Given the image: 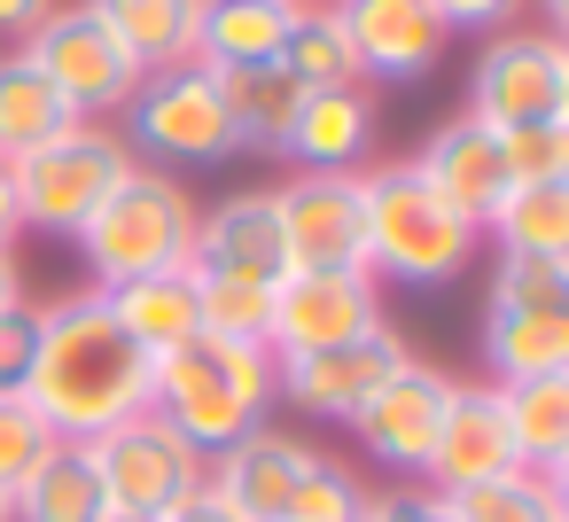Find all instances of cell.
Returning a JSON list of instances; mask_svg holds the SVG:
<instances>
[{
  "instance_id": "obj_1",
  "label": "cell",
  "mask_w": 569,
  "mask_h": 522,
  "mask_svg": "<svg viewBox=\"0 0 569 522\" xmlns=\"http://www.w3.org/2000/svg\"><path fill=\"white\" fill-rule=\"evenodd\" d=\"M40 320V343H32V374H24V398L40 405V421L63 436V444H87L102 429H118L126 413L149 405V374L157 359L110 320L102 289H63L48 304H32Z\"/></svg>"
},
{
  "instance_id": "obj_2",
  "label": "cell",
  "mask_w": 569,
  "mask_h": 522,
  "mask_svg": "<svg viewBox=\"0 0 569 522\" xmlns=\"http://www.w3.org/2000/svg\"><path fill=\"white\" fill-rule=\"evenodd\" d=\"M273 351L266 343H219V335H188L180 351L157 359L149 374V413H164L203 460L227 452L234 436L273 421Z\"/></svg>"
},
{
  "instance_id": "obj_3",
  "label": "cell",
  "mask_w": 569,
  "mask_h": 522,
  "mask_svg": "<svg viewBox=\"0 0 569 522\" xmlns=\"http://www.w3.org/2000/svg\"><path fill=\"white\" fill-rule=\"evenodd\" d=\"M196 188L180 172H157V164H133L102 203L94 219L71 234L79 265H87V289H126L141 273H172L196 258Z\"/></svg>"
},
{
  "instance_id": "obj_4",
  "label": "cell",
  "mask_w": 569,
  "mask_h": 522,
  "mask_svg": "<svg viewBox=\"0 0 569 522\" xmlns=\"http://www.w3.org/2000/svg\"><path fill=\"white\" fill-rule=\"evenodd\" d=\"M367 188V273L398 289H445L476 265L483 227H468L413 164H359Z\"/></svg>"
},
{
  "instance_id": "obj_5",
  "label": "cell",
  "mask_w": 569,
  "mask_h": 522,
  "mask_svg": "<svg viewBox=\"0 0 569 522\" xmlns=\"http://www.w3.org/2000/svg\"><path fill=\"white\" fill-rule=\"evenodd\" d=\"M126 149L157 172H211V164H234L242 157V133L227 118V94L203 63H172V71H149L118 118Z\"/></svg>"
},
{
  "instance_id": "obj_6",
  "label": "cell",
  "mask_w": 569,
  "mask_h": 522,
  "mask_svg": "<svg viewBox=\"0 0 569 522\" xmlns=\"http://www.w3.org/2000/svg\"><path fill=\"white\" fill-rule=\"evenodd\" d=\"M133 164H141V157L126 149V133H118V126H94V118H79V126L56 133L48 149L17 157V219H24V234L71 242V234L94 219V203H102Z\"/></svg>"
},
{
  "instance_id": "obj_7",
  "label": "cell",
  "mask_w": 569,
  "mask_h": 522,
  "mask_svg": "<svg viewBox=\"0 0 569 522\" xmlns=\"http://www.w3.org/2000/svg\"><path fill=\"white\" fill-rule=\"evenodd\" d=\"M24 48V63L79 110V118H94V126H118L126 118V102H133V87H141V63L118 48V32L94 17V0H56V9L17 40Z\"/></svg>"
},
{
  "instance_id": "obj_8",
  "label": "cell",
  "mask_w": 569,
  "mask_h": 522,
  "mask_svg": "<svg viewBox=\"0 0 569 522\" xmlns=\"http://www.w3.org/2000/svg\"><path fill=\"white\" fill-rule=\"evenodd\" d=\"M476 126L507 133V126H553L569 118V40L546 24H507L476 48L468 63V110Z\"/></svg>"
},
{
  "instance_id": "obj_9",
  "label": "cell",
  "mask_w": 569,
  "mask_h": 522,
  "mask_svg": "<svg viewBox=\"0 0 569 522\" xmlns=\"http://www.w3.org/2000/svg\"><path fill=\"white\" fill-rule=\"evenodd\" d=\"M87 460H94V483L110 499V514H133V522H164L196 483H203V452L164 421V413H126L118 429L87 436Z\"/></svg>"
},
{
  "instance_id": "obj_10",
  "label": "cell",
  "mask_w": 569,
  "mask_h": 522,
  "mask_svg": "<svg viewBox=\"0 0 569 522\" xmlns=\"http://www.w3.org/2000/svg\"><path fill=\"white\" fill-rule=\"evenodd\" d=\"M406 359H413V343H406L390 320H375V328L351 335V343H328V351H305V359H273V398L297 405L305 421H336V429H351L359 405H367Z\"/></svg>"
},
{
  "instance_id": "obj_11",
  "label": "cell",
  "mask_w": 569,
  "mask_h": 522,
  "mask_svg": "<svg viewBox=\"0 0 569 522\" xmlns=\"http://www.w3.org/2000/svg\"><path fill=\"white\" fill-rule=\"evenodd\" d=\"M289 273H367V188L359 172H289L273 188Z\"/></svg>"
},
{
  "instance_id": "obj_12",
  "label": "cell",
  "mask_w": 569,
  "mask_h": 522,
  "mask_svg": "<svg viewBox=\"0 0 569 522\" xmlns=\"http://www.w3.org/2000/svg\"><path fill=\"white\" fill-rule=\"evenodd\" d=\"M452 390H460V374H445V367H429V359H406V367L359 405V421H351L359 452H367L375 468H390V483H398V475H421L429 452H437V429H445Z\"/></svg>"
},
{
  "instance_id": "obj_13",
  "label": "cell",
  "mask_w": 569,
  "mask_h": 522,
  "mask_svg": "<svg viewBox=\"0 0 569 522\" xmlns=\"http://www.w3.org/2000/svg\"><path fill=\"white\" fill-rule=\"evenodd\" d=\"M382 320V281L375 273H281L273 281V320H266V351L273 359H305L328 343H351Z\"/></svg>"
},
{
  "instance_id": "obj_14",
  "label": "cell",
  "mask_w": 569,
  "mask_h": 522,
  "mask_svg": "<svg viewBox=\"0 0 569 522\" xmlns=\"http://www.w3.org/2000/svg\"><path fill=\"white\" fill-rule=\"evenodd\" d=\"M343 40H351V63H359V87H421L452 32L437 24L429 0H328Z\"/></svg>"
},
{
  "instance_id": "obj_15",
  "label": "cell",
  "mask_w": 569,
  "mask_h": 522,
  "mask_svg": "<svg viewBox=\"0 0 569 522\" xmlns=\"http://www.w3.org/2000/svg\"><path fill=\"white\" fill-rule=\"evenodd\" d=\"M312 444L297 436V429H250V436H234L227 452H211L203 460V483L242 514V522H281L289 514V499L305 491V475H312Z\"/></svg>"
},
{
  "instance_id": "obj_16",
  "label": "cell",
  "mask_w": 569,
  "mask_h": 522,
  "mask_svg": "<svg viewBox=\"0 0 569 522\" xmlns=\"http://www.w3.org/2000/svg\"><path fill=\"white\" fill-rule=\"evenodd\" d=\"M196 273L219 281H281L289 273V242H281V203L273 188H234L219 203L196 211Z\"/></svg>"
},
{
  "instance_id": "obj_17",
  "label": "cell",
  "mask_w": 569,
  "mask_h": 522,
  "mask_svg": "<svg viewBox=\"0 0 569 522\" xmlns=\"http://www.w3.org/2000/svg\"><path fill=\"white\" fill-rule=\"evenodd\" d=\"M515 468V436H507V405H499V382H460L452 405H445V429H437V452L421 468L429 491H468V483H491Z\"/></svg>"
},
{
  "instance_id": "obj_18",
  "label": "cell",
  "mask_w": 569,
  "mask_h": 522,
  "mask_svg": "<svg viewBox=\"0 0 569 522\" xmlns=\"http://www.w3.org/2000/svg\"><path fill=\"white\" fill-rule=\"evenodd\" d=\"M468 227H483L491 211H499V195L515 188L507 180V157H499V133L491 126H476V118H445L429 141H421V157H406Z\"/></svg>"
},
{
  "instance_id": "obj_19",
  "label": "cell",
  "mask_w": 569,
  "mask_h": 522,
  "mask_svg": "<svg viewBox=\"0 0 569 522\" xmlns=\"http://www.w3.org/2000/svg\"><path fill=\"white\" fill-rule=\"evenodd\" d=\"M375 94L367 87H320L297 102L289 133H281V157L297 172H359L375 157Z\"/></svg>"
},
{
  "instance_id": "obj_20",
  "label": "cell",
  "mask_w": 569,
  "mask_h": 522,
  "mask_svg": "<svg viewBox=\"0 0 569 522\" xmlns=\"http://www.w3.org/2000/svg\"><path fill=\"white\" fill-rule=\"evenodd\" d=\"M102 304H110V320H118L149 359H164V351H180L188 335H203L196 265H172V273H141V281H126V289H102Z\"/></svg>"
},
{
  "instance_id": "obj_21",
  "label": "cell",
  "mask_w": 569,
  "mask_h": 522,
  "mask_svg": "<svg viewBox=\"0 0 569 522\" xmlns=\"http://www.w3.org/2000/svg\"><path fill=\"white\" fill-rule=\"evenodd\" d=\"M297 0H203L196 17V63L203 71H258L281 56Z\"/></svg>"
},
{
  "instance_id": "obj_22",
  "label": "cell",
  "mask_w": 569,
  "mask_h": 522,
  "mask_svg": "<svg viewBox=\"0 0 569 522\" xmlns=\"http://www.w3.org/2000/svg\"><path fill=\"white\" fill-rule=\"evenodd\" d=\"M483 382H530L569 374V312H507L483 304Z\"/></svg>"
},
{
  "instance_id": "obj_23",
  "label": "cell",
  "mask_w": 569,
  "mask_h": 522,
  "mask_svg": "<svg viewBox=\"0 0 569 522\" xmlns=\"http://www.w3.org/2000/svg\"><path fill=\"white\" fill-rule=\"evenodd\" d=\"M499 405H507L515 468H538V475H569V374L499 382Z\"/></svg>"
},
{
  "instance_id": "obj_24",
  "label": "cell",
  "mask_w": 569,
  "mask_h": 522,
  "mask_svg": "<svg viewBox=\"0 0 569 522\" xmlns=\"http://www.w3.org/2000/svg\"><path fill=\"white\" fill-rule=\"evenodd\" d=\"M94 17L118 32V48L149 71H172V63H196V17L203 0H94Z\"/></svg>"
},
{
  "instance_id": "obj_25",
  "label": "cell",
  "mask_w": 569,
  "mask_h": 522,
  "mask_svg": "<svg viewBox=\"0 0 569 522\" xmlns=\"http://www.w3.org/2000/svg\"><path fill=\"white\" fill-rule=\"evenodd\" d=\"M9 522H110V499L94 483L87 444H56L17 491H9Z\"/></svg>"
},
{
  "instance_id": "obj_26",
  "label": "cell",
  "mask_w": 569,
  "mask_h": 522,
  "mask_svg": "<svg viewBox=\"0 0 569 522\" xmlns=\"http://www.w3.org/2000/svg\"><path fill=\"white\" fill-rule=\"evenodd\" d=\"M483 242H499V258H569V180H515Z\"/></svg>"
},
{
  "instance_id": "obj_27",
  "label": "cell",
  "mask_w": 569,
  "mask_h": 522,
  "mask_svg": "<svg viewBox=\"0 0 569 522\" xmlns=\"http://www.w3.org/2000/svg\"><path fill=\"white\" fill-rule=\"evenodd\" d=\"M79 126V110L24 63V48H0V157H32V149H48L56 133H71Z\"/></svg>"
},
{
  "instance_id": "obj_28",
  "label": "cell",
  "mask_w": 569,
  "mask_h": 522,
  "mask_svg": "<svg viewBox=\"0 0 569 522\" xmlns=\"http://www.w3.org/2000/svg\"><path fill=\"white\" fill-rule=\"evenodd\" d=\"M219 79V94H227V118H234V133H242V157H281V133H289V118H297V87H289V71L281 63H258V71H211Z\"/></svg>"
},
{
  "instance_id": "obj_29",
  "label": "cell",
  "mask_w": 569,
  "mask_h": 522,
  "mask_svg": "<svg viewBox=\"0 0 569 522\" xmlns=\"http://www.w3.org/2000/svg\"><path fill=\"white\" fill-rule=\"evenodd\" d=\"M289 71L297 94H320V87H359V63H351V40L336 24L328 0H297V17H289V40L273 56Z\"/></svg>"
},
{
  "instance_id": "obj_30",
  "label": "cell",
  "mask_w": 569,
  "mask_h": 522,
  "mask_svg": "<svg viewBox=\"0 0 569 522\" xmlns=\"http://www.w3.org/2000/svg\"><path fill=\"white\" fill-rule=\"evenodd\" d=\"M460 522H569V475H538V468H507L491 483L452 491Z\"/></svg>"
},
{
  "instance_id": "obj_31",
  "label": "cell",
  "mask_w": 569,
  "mask_h": 522,
  "mask_svg": "<svg viewBox=\"0 0 569 522\" xmlns=\"http://www.w3.org/2000/svg\"><path fill=\"white\" fill-rule=\"evenodd\" d=\"M196 304H203V335H219V343H266L273 281H219V273H196Z\"/></svg>"
},
{
  "instance_id": "obj_32",
  "label": "cell",
  "mask_w": 569,
  "mask_h": 522,
  "mask_svg": "<svg viewBox=\"0 0 569 522\" xmlns=\"http://www.w3.org/2000/svg\"><path fill=\"white\" fill-rule=\"evenodd\" d=\"M483 304H507V312H569V258H499Z\"/></svg>"
},
{
  "instance_id": "obj_33",
  "label": "cell",
  "mask_w": 569,
  "mask_h": 522,
  "mask_svg": "<svg viewBox=\"0 0 569 522\" xmlns=\"http://www.w3.org/2000/svg\"><path fill=\"white\" fill-rule=\"evenodd\" d=\"M56 444H63V436L40 421V405H32L24 390H0V491H17Z\"/></svg>"
},
{
  "instance_id": "obj_34",
  "label": "cell",
  "mask_w": 569,
  "mask_h": 522,
  "mask_svg": "<svg viewBox=\"0 0 569 522\" xmlns=\"http://www.w3.org/2000/svg\"><path fill=\"white\" fill-rule=\"evenodd\" d=\"M359 506H367V483L343 468V460H312V475H305V491L289 499V514L281 522H359Z\"/></svg>"
},
{
  "instance_id": "obj_35",
  "label": "cell",
  "mask_w": 569,
  "mask_h": 522,
  "mask_svg": "<svg viewBox=\"0 0 569 522\" xmlns=\"http://www.w3.org/2000/svg\"><path fill=\"white\" fill-rule=\"evenodd\" d=\"M499 157H507V180H569V118H553V126H507Z\"/></svg>"
},
{
  "instance_id": "obj_36",
  "label": "cell",
  "mask_w": 569,
  "mask_h": 522,
  "mask_svg": "<svg viewBox=\"0 0 569 522\" xmlns=\"http://www.w3.org/2000/svg\"><path fill=\"white\" fill-rule=\"evenodd\" d=\"M359 522H460V514H452V499H445V491H429L421 475H398V483L367 491Z\"/></svg>"
},
{
  "instance_id": "obj_37",
  "label": "cell",
  "mask_w": 569,
  "mask_h": 522,
  "mask_svg": "<svg viewBox=\"0 0 569 522\" xmlns=\"http://www.w3.org/2000/svg\"><path fill=\"white\" fill-rule=\"evenodd\" d=\"M429 9H437L445 32H476V40H491V32H507V24L530 17V0H429Z\"/></svg>"
},
{
  "instance_id": "obj_38",
  "label": "cell",
  "mask_w": 569,
  "mask_h": 522,
  "mask_svg": "<svg viewBox=\"0 0 569 522\" xmlns=\"http://www.w3.org/2000/svg\"><path fill=\"white\" fill-rule=\"evenodd\" d=\"M32 343H40V320H32V304L0 312V390H24V374H32Z\"/></svg>"
},
{
  "instance_id": "obj_39",
  "label": "cell",
  "mask_w": 569,
  "mask_h": 522,
  "mask_svg": "<svg viewBox=\"0 0 569 522\" xmlns=\"http://www.w3.org/2000/svg\"><path fill=\"white\" fill-rule=\"evenodd\" d=\"M164 522H242V514H234V506H227V499H219L211 483H196V491H188V499H180V506H172Z\"/></svg>"
},
{
  "instance_id": "obj_40",
  "label": "cell",
  "mask_w": 569,
  "mask_h": 522,
  "mask_svg": "<svg viewBox=\"0 0 569 522\" xmlns=\"http://www.w3.org/2000/svg\"><path fill=\"white\" fill-rule=\"evenodd\" d=\"M48 9H56V0H0V48H17Z\"/></svg>"
},
{
  "instance_id": "obj_41",
  "label": "cell",
  "mask_w": 569,
  "mask_h": 522,
  "mask_svg": "<svg viewBox=\"0 0 569 522\" xmlns=\"http://www.w3.org/2000/svg\"><path fill=\"white\" fill-rule=\"evenodd\" d=\"M17 234H24V219H17V164L0 157V250H17Z\"/></svg>"
},
{
  "instance_id": "obj_42",
  "label": "cell",
  "mask_w": 569,
  "mask_h": 522,
  "mask_svg": "<svg viewBox=\"0 0 569 522\" xmlns=\"http://www.w3.org/2000/svg\"><path fill=\"white\" fill-rule=\"evenodd\" d=\"M17 304H32L24 297V265H17V250H0V312H17Z\"/></svg>"
},
{
  "instance_id": "obj_43",
  "label": "cell",
  "mask_w": 569,
  "mask_h": 522,
  "mask_svg": "<svg viewBox=\"0 0 569 522\" xmlns=\"http://www.w3.org/2000/svg\"><path fill=\"white\" fill-rule=\"evenodd\" d=\"M530 9L546 17V32H561V24H569V0H530Z\"/></svg>"
},
{
  "instance_id": "obj_44",
  "label": "cell",
  "mask_w": 569,
  "mask_h": 522,
  "mask_svg": "<svg viewBox=\"0 0 569 522\" xmlns=\"http://www.w3.org/2000/svg\"><path fill=\"white\" fill-rule=\"evenodd\" d=\"M0 522H9V491H0Z\"/></svg>"
},
{
  "instance_id": "obj_45",
  "label": "cell",
  "mask_w": 569,
  "mask_h": 522,
  "mask_svg": "<svg viewBox=\"0 0 569 522\" xmlns=\"http://www.w3.org/2000/svg\"><path fill=\"white\" fill-rule=\"evenodd\" d=\"M110 522H133V514H110Z\"/></svg>"
}]
</instances>
